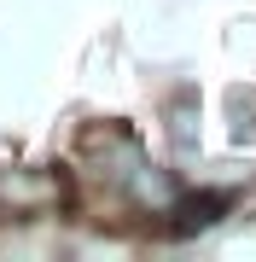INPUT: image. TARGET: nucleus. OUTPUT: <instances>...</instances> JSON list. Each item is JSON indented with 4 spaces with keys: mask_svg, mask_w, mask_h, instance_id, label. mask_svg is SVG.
<instances>
[{
    "mask_svg": "<svg viewBox=\"0 0 256 262\" xmlns=\"http://www.w3.org/2000/svg\"><path fill=\"white\" fill-rule=\"evenodd\" d=\"M0 204L18 210V215L53 210V204H64V175H41V169H0Z\"/></svg>",
    "mask_w": 256,
    "mask_h": 262,
    "instance_id": "obj_1",
    "label": "nucleus"
},
{
    "mask_svg": "<svg viewBox=\"0 0 256 262\" xmlns=\"http://www.w3.org/2000/svg\"><path fill=\"white\" fill-rule=\"evenodd\" d=\"M221 210H227V192H198V198H180L175 192V204L163 210V215H175V233H204V227H216L221 222Z\"/></svg>",
    "mask_w": 256,
    "mask_h": 262,
    "instance_id": "obj_2",
    "label": "nucleus"
},
{
    "mask_svg": "<svg viewBox=\"0 0 256 262\" xmlns=\"http://www.w3.org/2000/svg\"><path fill=\"white\" fill-rule=\"evenodd\" d=\"M192 99H175V111H169V140H175V151L180 158H192V151H198V128H192Z\"/></svg>",
    "mask_w": 256,
    "mask_h": 262,
    "instance_id": "obj_3",
    "label": "nucleus"
}]
</instances>
